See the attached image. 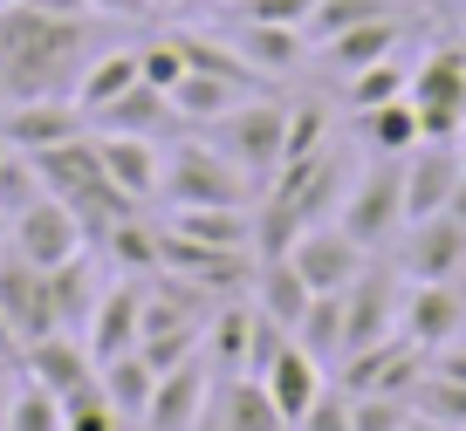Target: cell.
I'll return each instance as SVG.
<instances>
[{
  "instance_id": "cb8c5ba5",
  "label": "cell",
  "mask_w": 466,
  "mask_h": 431,
  "mask_svg": "<svg viewBox=\"0 0 466 431\" xmlns=\"http://www.w3.org/2000/svg\"><path fill=\"white\" fill-rule=\"evenodd\" d=\"M309 55L329 62L336 75H350V69H364V62L405 55V21H398V15H384V21H357V28H343V35H329V42H316Z\"/></svg>"
},
{
  "instance_id": "f1b7e54d",
  "label": "cell",
  "mask_w": 466,
  "mask_h": 431,
  "mask_svg": "<svg viewBox=\"0 0 466 431\" xmlns=\"http://www.w3.org/2000/svg\"><path fill=\"white\" fill-rule=\"evenodd\" d=\"M165 124H178V116H172V96H165V89H151V83H131L116 103H103V110L89 116V130H131V137H158Z\"/></svg>"
},
{
  "instance_id": "e575fe53",
  "label": "cell",
  "mask_w": 466,
  "mask_h": 431,
  "mask_svg": "<svg viewBox=\"0 0 466 431\" xmlns=\"http://www.w3.org/2000/svg\"><path fill=\"white\" fill-rule=\"evenodd\" d=\"M384 15H398V0H316L302 35H309V48H316V42H329V35L357 28V21H384Z\"/></svg>"
},
{
  "instance_id": "9c48e42d",
  "label": "cell",
  "mask_w": 466,
  "mask_h": 431,
  "mask_svg": "<svg viewBox=\"0 0 466 431\" xmlns=\"http://www.w3.org/2000/svg\"><path fill=\"white\" fill-rule=\"evenodd\" d=\"M398 267H405V281H460L466 274V226L452 213L405 219V233H398Z\"/></svg>"
},
{
  "instance_id": "74e56055",
  "label": "cell",
  "mask_w": 466,
  "mask_h": 431,
  "mask_svg": "<svg viewBox=\"0 0 466 431\" xmlns=\"http://www.w3.org/2000/svg\"><path fill=\"white\" fill-rule=\"evenodd\" d=\"M35 199H42V172H35V158H28V151H7V158H0V213L15 219V213H28Z\"/></svg>"
},
{
  "instance_id": "e0dca14e",
  "label": "cell",
  "mask_w": 466,
  "mask_h": 431,
  "mask_svg": "<svg viewBox=\"0 0 466 431\" xmlns=\"http://www.w3.org/2000/svg\"><path fill=\"white\" fill-rule=\"evenodd\" d=\"M83 130H89V116L69 96H35V103H7L0 110V144L7 151H48V144H69Z\"/></svg>"
},
{
  "instance_id": "484cf974",
  "label": "cell",
  "mask_w": 466,
  "mask_h": 431,
  "mask_svg": "<svg viewBox=\"0 0 466 431\" xmlns=\"http://www.w3.org/2000/svg\"><path fill=\"white\" fill-rule=\"evenodd\" d=\"M227 42L240 48L248 69H261L268 83L289 75L295 62H309V35L302 28H268V21H227Z\"/></svg>"
},
{
  "instance_id": "7402d4cb",
  "label": "cell",
  "mask_w": 466,
  "mask_h": 431,
  "mask_svg": "<svg viewBox=\"0 0 466 431\" xmlns=\"http://www.w3.org/2000/svg\"><path fill=\"white\" fill-rule=\"evenodd\" d=\"M165 233L192 246H227V254H254V205H172Z\"/></svg>"
},
{
  "instance_id": "83f0119b",
  "label": "cell",
  "mask_w": 466,
  "mask_h": 431,
  "mask_svg": "<svg viewBox=\"0 0 466 431\" xmlns=\"http://www.w3.org/2000/svg\"><path fill=\"white\" fill-rule=\"evenodd\" d=\"M131 83H145V75H137V48H103V55H89V62H83V75H76L69 103H76L83 116H96L103 103H116Z\"/></svg>"
},
{
  "instance_id": "52a82bcc",
  "label": "cell",
  "mask_w": 466,
  "mask_h": 431,
  "mask_svg": "<svg viewBox=\"0 0 466 431\" xmlns=\"http://www.w3.org/2000/svg\"><path fill=\"white\" fill-rule=\"evenodd\" d=\"M425 370H432V356H425L411 336H384V343H370V349H350L336 384H343L350 397H419Z\"/></svg>"
},
{
  "instance_id": "8fae6325",
  "label": "cell",
  "mask_w": 466,
  "mask_h": 431,
  "mask_svg": "<svg viewBox=\"0 0 466 431\" xmlns=\"http://www.w3.org/2000/svg\"><path fill=\"white\" fill-rule=\"evenodd\" d=\"M0 322H7L15 349H28V343H42V336H56L48 274H42V267H28L21 254H7V246H0Z\"/></svg>"
},
{
  "instance_id": "5bb4252c",
  "label": "cell",
  "mask_w": 466,
  "mask_h": 431,
  "mask_svg": "<svg viewBox=\"0 0 466 431\" xmlns=\"http://www.w3.org/2000/svg\"><path fill=\"white\" fill-rule=\"evenodd\" d=\"M398 308H405V287H391V274H378V267L357 274L343 287V356L398 336Z\"/></svg>"
},
{
  "instance_id": "db71d44e",
  "label": "cell",
  "mask_w": 466,
  "mask_h": 431,
  "mask_svg": "<svg viewBox=\"0 0 466 431\" xmlns=\"http://www.w3.org/2000/svg\"><path fill=\"white\" fill-rule=\"evenodd\" d=\"M419 7H466V0H419Z\"/></svg>"
},
{
  "instance_id": "816d5d0a",
  "label": "cell",
  "mask_w": 466,
  "mask_h": 431,
  "mask_svg": "<svg viewBox=\"0 0 466 431\" xmlns=\"http://www.w3.org/2000/svg\"><path fill=\"white\" fill-rule=\"evenodd\" d=\"M398 431H446V425H432V417H425V411H411V417H405V425H398Z\"/></svg>"
},
{
  "instance_id": "681fc988",
  "label": "cell",
  "mask_w": 466,
  "mask_h": 431,
  "mask_svg": "<svg viewBox=\"0 0 466 431\" xmlns=\"http://www.w3.org/2000/svg\"><path fill=\"white\" fill-rule=\"evenodd\" d=\"M28 7H42V15H56V21H89L96 15L89 0H28Z\"/></svg>"
},
{
  "instance_id": "bcb514c9",
  "label": "cell",
  "mask_w": 466,
  "mask_h": 431,
  "mask_svg": "<svg viewBox=\"0 0 466 431\" xmlns=\"http://www.w3.org/2000/svg\"><path fill=\"white\" fill-rule=\"evenodd\" d=\"M21 356H0V431H7V411H15V397H21Z\"/></svg>"
},
{
  "instance_id": "ee69618b",
  "label": "cell",
  "mask_w": 466,
  "mask_h": 431,
  "mask_svg": "<svg viewBox=\"0 0 466 431\" xmlns=\"http://www.w3.org/2000/svg\"><path fill=\"white\" fill-rule=\"evenodd\" d=\"M411 417V397H350V431H398Z\"/></svg>"
},
{
  "instance_id": "f546056e",
  "label": "cell",
  "mask_w": 466,
  "mask_h": 431,
  "mask_svg": "<svg viewBox=\"0 0 466 431\" xmlns=\"http://www.w3.org/2000/svg\"><path fill=\"white\" fill-rule=\"evenodd\" d=\"M96 295H103V281H96V267H89V254H76V260H62V267H48V308H56V329L83 336V322H89V308H96Z\"/></svg>"
},
{
  "instance_id": "9f6ffc18",
  "label": "cell",
  "mask_w": 466,
  "mask_h": 431,
  "mask_svg": "<svg viewBox=\"0 0 466 431\" xmlns=\"http://www.w3.org/2000/svg\"><path fill=\"white\" fill-rule=\"evenodd\" d=\"M186 7H219V0H186Z\"/></svg>"
},
{
  "instance_id": "4316f807",
  "label": "cell",
  "mask_w": 466,
  "mask_h": 431,
  "mask_svg": "<svg viewBox=\"0 0 466 431\" xmlns=\"http://www.w3.org/2000/svg\"><path fill=\"white\" fill-rule=\"evenodd\" d=\"M309 302H316V287L295 274V260H254V308H261L268 322H281V329L295 336V322L309 316Z\"/></svg>"
},
{
  "instance_id": "44dd1931",
  "label": "cell",
  "mask_w": 466,
  "mask_h": 431,
  "mask_svg": "<svg viewBox=\"0 0 466 431\" xmlns=\"http://www.w3.org/2000/svg\"><path fill=\"white\" fill-rule=\"evenodd\" d=\"M199 431H289V417L275 411L261 376H227V384H213V404H206Z\"/></svg>"
},
{
  "instance_id": "4fadbf2b",
  "label": "cell",
  "mask_w": 466,
  "mask_h": 431,
  "mask_svg": "<svg viewBox=\"0 0 466 431\" xmlns=\"http://www.w3.org/2000/svg\"><path fill=\"white\" fill-rule=\"evenodd\" d=\"M21 376H28V384H42L48 397L69 404V397H83V390H96V356H89L83 336L56 329V336H42V343L21 349Z\"/></svg>"
},
{
  "instance_id": "d590c367",
  "label": "cell",
  "mask_w": 466,
  "mask_h": 431,
  "mask_svg": "<svg viewBox=\"0 0 466 431\" xmlns=\"http://www.w3.org/2000/svg\"><path fill=\"white\" fill-rule=\"evenodd\" d=\"M103 246H110V260L131 274V281H151V274H158V260H165L158 226H145V219H124V226H116Z\"/></svg>"
},
{
  "instance_id": "7a4b0ae2",
  "label": "cell",
  "mask_w": 466,
  "mask_h": 431,
  "mask_svg": "<svg viewBox=\"0 0 466 431\" xmlns=\"http://www.w3.org/2000/svg\"><path fill=\"white\" fill-rule=\"evenodd\" d=\"M350 192V158H343V144H316V151H302V158H289L275 178L261 185V199L275 205V213H289L295 226H329L336 205H343Z\"/></svg>"
},
{
  "instance_id": "3957f363",
  "label": "cell",
  "mask_w": 466,
  "mask_h": 431,
  "mask_svg": "<svg viewBox=\"0 0 466 431\" xmlns=\"http://www.w3.org/2000/svg\"><path fill=\"white\" fill-rule=\"evenodd\" d=\"M165 205H254V178L219 151L213 137H186L165 151Z\"/></svg>"
},
{
  "instance_id": "c3c4849f",
  "label": "cell",
  "mask_w": 466,
  "mask_h": 431,
  "mask_svg": "<svg viewBox=\"0 0 466 431\" xmlns=\"http://www.w3.org/2000/svg\"><path fill=\"white\" fill-rule=\"evenodd\" d=\"M96 15H110V21H145L151 15V0H89Z\"/></svg>"
},
{
  "instance_id": "ffe728a7",
  "label": "cell",
  "mask_w": 466,
  "mask_h": 431,
  "mask_svg": "<svg viewBox=\"0 0 466 431\" xmlns=\"http://www.w3.org/2000/svg\"><path fill=\"white\" fill-rule=\"evenodd\" d=\"M254 329H261V308L254 302H219L213 316H206V329H199V356H206V370L227 384V376H248V363H254Z\"/></svg>"
},
{
  "instance_id": "277c9868",
  "label": "cell",
  "mask_w": 466,
  "mask_h": 431,
  "mask_svg": "<svg viewBox=\"0 0 466 431\" xmlns=\"http://www.w3.org/2000/svg\"><path fill=\"white\" fill-rule=\"evenodd\" d=\"M405 103L419 110V130L432 144H452L466 130V42H432L405 75Z\"/></svg>"
},
{
  "instance_id": "680465c9",
  "label": "cell",
  "mask_w": 466,
  "mask_h": 431,
  "mask_svg": "<svg viewBox=\"0 0 466 431\" xmlns=\"http://www.w3.org/2000/svg\"><path fill=\"white\" fill-rule=\"evenodd\" d=\"M0 7H15V0H0Z\"/></svg>"
},
{
  "instance_id": "8992f818",
  "label": "cell",
  "mask_w": 466,
  "mask_h": 431,
  "mask_svg": "<svg viewBox=\"0 0 466 431\" xmlns=\"http://www.w3.org/2000/svg\"><path fill=\"white\" fill-rule=\"evenodd\" d=\"M213 144L254 178V192H261L268 178L281 172V158H289V103H281V96L240 103L233 116H219V124H213Z\"/></svg>"
},
{
  "instance_id": "f35d334b",
  "label": "cell",
  "mask_w": 466,
  "mask_h": 431,
  "mask_svg": "<svg viewBox=\"0 0 466 431\" xmlns=\"http://www.w3.org/2000/svg\"><path fill=\"white\" fill-rule=\"evenodd\" d=\"M186 69H192V62H186V48H178V35H158V42L137 48V75H145L151 89H165V96L178 89V75H186Z\"/></svg>"
},
{
  "instance_id": "11a10c76",
  "label": "cell",
  "mask_w": 466,
  "mask_h": 431,
  "mask_svg": "<svg viewBox=\"0 0 466 431\" xmlns=\"http://www.w3.org/2000/svg\"><path fill=\"white\" fill-rule=\"evenodd\" d=\"M7 226H15V219H7V213H0V246H7Z\"/></svg>"
},
{
  "instance_id": "4dcf8cb0",
  "label": "cell",
  "mask_w": 466,
  "mask_h": 431,
  "mask_svg": "<svg viewBox=\"0 0 466 431\" xmlns=\"http://www.w3.org/2000/svg\"><path fill=\"white\" fill-rule=\"evenodd\" d=\"M151 384H158V370H151L137 349H124V356H110V363H96V390L116 404V417L124 425H137L145 417V404H151Z\"/></svg>"
},
{
  "instance_id": "b9f144b4",
  "label": "cell",
  "mask_w": 466,
  "mask_h": 431,
  "mask_svg": "<svg viewBox=\"0 0 466 431\" xmlns=\"http://www.w3.org/2000/svg\"><path fill=\"white\" fill-rule=\"evenodd\" d=\"M329 137L336 130H329V110H322V103H289V158H302V151H316V144H329Z\"/></svg>"
},
{
  "instance_id": "ab89813d",
  "label": "cell",
  "mask_w": 466,
  "mask_h": 431,
  "mask_svg": "<svg viewBox=\"0 0 466 431\" xmlns=\"http://www.w3.org/2000/svg\"><path fill=\"white\" fill-rule=\"evenodd\" d=\"M7 431H62V397H48L42 384H21L15 411H7Z\"/></svg>"
},
{
  "instance_id": "9a60e30c",
  "label": "cell",
  "mask_w": 466,
  "mask_h": 431,
  "mask_svg": "<svg viewBox=\"0 0 466 431\" xmlns=\"http://www.w3.org/2000/svg\"><path fill=\"white\" fill-rule=\"evenodd\" d=\"M137 329H145V281H103V295H96V308H89V322H83V343H89V356L96 363H110V356H124V349H137Z\"/></svg>"
},
{
  "instance_id": "7bdbcfd3",
  "label": "cell",
  "mask_w": 466,
  "mask_h": 431,
  "mask_svg": "<svg viewBox=\"0 0 466 431\" xmlns=\"http://www.w3.org/2000/svg\"><path fill=\"white\" fill-rule=\"evenodd\" d=\"M62 431H124V417H116V404L103 390H83V397L62 404Z\"/></svg>"
},
{
  "instance_id": "d6a6232c",
  "label": "cell",
  "mask_w": 466,
  "mask_h": 431,
  "mask_svg": "<svg viewBox=\"0 0 466 431\" xmlns=\"http://www.w3.org/2000/svg\"><path fill=\"white\" fill-rule=\"evenodd\" d=\"M405 75H411L405 55L364 62V69H350V75H343V103H350V110H378V103H398V96H405Z\"/></svg>"
},
{
  "instance_id": "f907efd6",
  "label": "cell",
  "mask_w": 466,
  "mask_h": 431,
  "mask_svg": "<svg viewBox=\"0 0 466 431\" xmlns=\"http://www.w3.org/2000/svg\"><path fill=\"white\" fill-rule=\"evenodd\" d=\"M446 213H452V219L466 226V172H460V185H452V205H446Z\"/></svg>"
},
{
  "instance_id": "603a6c76",
  "label": "cell",
  "mask_w": 466,
  "mask_h": 431,
  "mask_svg": "<svg viewBox=\"0 0 466 431\" xmlns=\"http://www.w3.org/2000/svg\"><path fill=\"white\" fill-rule=\"evenodd\" d=\"M254 96H261V89L233 83V75L186 69V75H178V89H172V116H178V124H199V130H213L219 116H233L240 103H254Z\"/></svg>"
},
{
  "instance_id": "f6af8a7d",
  "label": "cell",
  "mask_w": 466,
  "mask_h": 431,
  "mask_svg": "<svg viewBox=\"0 0 466 431\" xmlns=\"http://www.w3.org/2000/svg\"><path fill=\"white\" fill-rule=\"evenodd\" d=\"M295 431H350V390L343 384H322L316 404L295 417Z\"/></svg>"
},
{
  "instance_id": "ac0fdd59",
  "label": "cell",
  "mask_w": 466,
  "mask_h": 431,
  "mask_svg": "<svg viewBox=\"0 0 466 431\" xmlns=\"http://www.w3.org/2000/svg\"><path fill=\"white\" fill-rule=\"evenodd\" d=\"M96 137V158H103V172H110V185L124 192V199H158V185H165V151L151 137H131V130H89Z\"/></svg>"
},
{
  "instance_id": "6f0895ef",
  "label": "cell",
  "mask_w": 466,
  "mask_h": 431,
  "mask_svg": "<svg viewBox=\"0 0 466 431\" xmlns=\"http://www.w3.org/2000/svg\"><path fill=\"white\" fill-rule=\"evenodd\" d=\"M0 158H7V144H0Z\"/></svg>"
},
{
  "instance_id": "8d00e7d4",
  "label": "cell",
  "mask_w": 466,
  "mask_h": 431,
  "mask_svg": "<svg viewBox=\"0 0 466 431\" xmlns=\"http://www.w3.org/2000/svg\"><path fill=\"white\" fill-rule=\"evenodd\" d=\"M411 411H425L432 425H446V431H466V384H452V376H432V370H425V384H419V397H411Z\"/></svg>"
},
{
  "instance_id": "d6986e66",
  "label": "cell",
  "mask_w": 466,
  "mask_h": 431,
  "mask_svg": "<svg viewBox=\"0 0 466 431\" xmlns=\"http://www.w3.org/2000/svg\"><path fill=\"white\" fill-rule=\"evenodd\" d=\"M452 185H460V144H411L405 151V219H432L452 205Z\"/></svg>"
},
{
  "instance_id": "2e32d148",
  "label": "cell",
  "mask_w": 466,
  "mask_h": 431,
  "mask_svg": "<svg viewBox=\"0 0 466 431\" xmlns=\"http://www.w3.org/2000/svg\"><path fill=\"white\" fill-rule=\"evenodd\" d=\"M398 336H411L425 356L446 349L452 336H466V295L452 281H411L405 287V308H398Z\"/></svg>"
},
{
  "instance_id": "6da1fadb",
  "label": "cell",
  "mask_w": 466,
  "mask_h": 431,
  "mask_svg": "<svg viewBox=\"0 0 466 431\" xmlns=\"http://www.w3.org/2000/svg\"><path fill=\"white\" fill-rule=\"evenodd\" d=\"M89 62V21H56L28 0L0 7V110L35 96H69Z\"/></svg>"
},
{
  "instance_id": "1f68e13d",
  "label": "cell",
  "mask_w": 466,
  "mask_h": 431,
  "mask_svg": "<svg viewBox=\"0 0 466 431\" xmlns=\"http://www.w3.org/2000/svg\"><path fill=\"white\" fill-rule=\"evenodd\" d=\"M357 130H364V144L378 151V158H405L411 144H425L419 110H411L405 96H398V103H378V110H357Z\"/></svg>"
},
{
  "instance_id": "7c38bea8",
  "label": "cell",
  "mask_w": 466,
  "mask_h": 431,
  "mask_svg": "<svg viewBox=\"0 0 466 431\" xmlns=\"http://www.w3.org/2000/svg\"><path fill=\"white\" fill-rule=\"evenodd\" d=\"M289 260H295V274H302L316 295H343V287L370 267V254L350 240L336 219H329V226H302V240L289 246Z\"/></svg>"
},
{
  "instance_id": "836d02e7",
  "label": "cell",
  "mask_w": 466,
  "mask_h": 431,
  "mask_svg": "<svg viewBox=\"0 0 466 431\" xmlns=\"http://www.w3.org/2000/svg\"><path fill=\"white\" fill-rule=\"evenodd\" d=\"M295 343L316 363H343V295H316L309 316L295 322Z\"/></svg>"
},
{
  "instance_id": "60d3db41",
  "label": "cell",
  "mask_w": 466,
  "mask_h": 431,
  "mask_svg": "<svg viewBox=\"0 0 466 431\" xmlns=\"http://www.w3.org/2000/svg\"><path fill=\"white\" fill-rule=\"evenodd\" d=\"M316 0H227V21H268V28H302Z\"/></svg>"
},
{
  "instance_id": "5b68a950",
  "label": "cell",
  "mask_w": 466,
  "mask_h": 431,
  "mask_svg": "<svg viewBox=\"0 0 466 431\" xmlns=\"http://www.w3.org/2000/svg\"><path fill=\"white\" fill-rule=\"evenodd\" d=\"M336 226L364 246H391L405 233V158H378L370 172L350 178L343 205H336Z\"/></svg>"
},
{
  "instance_id": "7dc6e473",
  "label": "cell",
  "mask_w": 466,
  "mask_h": 431,
  "mask_svg": "<svg viewBox=\"0 0 466 431\" xmlns=\"http://www.w3.org/2000/svg\"><path fill=\"white\" fill-rule=\"evenodd\" d=\"M432 376H452V384H466V336H452L446 349H432Z\"/></svg>"
},
{
  "instance_id": "30bf717a",
  "label": "cell",
  "mask_w": 466,
  "mask_h": 431,
  "mask_svg": "<svg viewBox=\"0 0 466 431\" xmlns=\"http://www.w3.org/2000/svg\"><path fill=\"white\" fill-rule=\"evenodd\" d=\"M213 384H219V376L206 370V356L178 363V370H158L137 431H199L206 425V404H213Z\"/></svg>"
},
{
  "instance_id": "ba28073f",
  "label": "cell",
  "mask_w": 466,
  "mask_h": 431,
  "mask_svg": "<svg viewBox=\"0 0 466 431\" xmlns=\"http://www.w3.org/2000/svg\"><path fill=\"white\" fill-rule=\"evenodd\" d=\"M7 254H21L28 267H62V260H76V254H89V240H83V219L69 213L62 199H35L28 213H15V226H7Z\"/></svg>"
},
{
  "instance_id": "f5cc1de1",
  "label": "cell",
  "mask_w": 466,
  "mask_h": 431,
  "mask_svg": "<svg viewBox=\"0 0 466 431\" xmlns=\"http://www.w3.org/2000/svg\"><path fill=\"white\" fill-rule=\"evenodd\" d=\"M165 7H186V0H151V15H165Z\"/></svg>"
},
{
  "instance_id": "d4e9b609",
  "label": "cell",
  "mask_w": 466,
  "mask_h": 431,
  "mask_svg": "<svg viewBox=\"0 0 466 431\" xmlns=\"http://www.w3.org/2000/svg\"><path fill=\"white\" fill-rule=\"evenodd\" d=\"M322 384H329V376H322V363L309 356V349L295 343V336L281 343V356H275V363L261 370V390L275 397V411L289 417V431H295V417H302L309 404H316V390H322Z\"/></svg>"
}]
</instances>
